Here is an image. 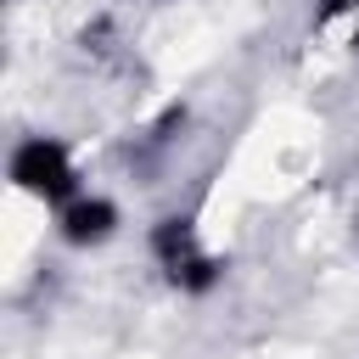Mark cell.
Listing matches in <instances>:
<instances>
[{"label":"cell","instance_id":"7a4b0ae2","mask_svg":"<svg viewBox=\"0 0 359 359\" xmlns=\"http://www.w3.org/2000/svg\"><path fill=\"white\" fill-rule=\"evenodd\" d=\"M11 185L34 202H62L67 208L79 196V168H73V157L56 135H28L11 151Z\"/></svg>","mask_w":359,"mask_h":359},{"label":"cell","instance_id":"6da1fadb","mask_svg":"<svg viewBox=\"0 0 359 359\" xmlns=\"http://www.w3.org/2000/svg\"><path fill=\"white\" fill-rule=\"evenodd\" d=\"M151 258H157L163 275H168L180 292H191V297L213 292L219 275H224V264L196 241V219H191V213H168V219L151 224Z\"/></svg>","mask_w":359,"mask_h":359},{"label":"cell","instance_id":"3957f363","mask_svg":"<svg viewBox=\"0 0 359 359\" xmlns=\"http://www.w3.org/2000/svg\"><path fill=\"white\" fill-rule=\"evenodd\" d=\"M56 230H62L67 247H101V241L118 236V208H112L107 196H73V202L62 208Z\"/></svg>","mask_w":359,"mask_h":359}]
</instances>
